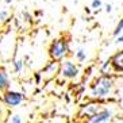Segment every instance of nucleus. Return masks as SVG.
I'll list each match as a JSON object with an SVG mask.
<instances>
[{
    "label": "nucleus",
    "instance_id": "nucleus-12",
    "mask_svg": "<svg viewBox=\"0 0 123 123\" xmlns=\"http://www.w3.org/2000/svg\"><path fill=\"white\" fill-rule=\"evenodd\" d=\"M74 58H76V61L79 64H83V62L87 61V51H85V49L84 47L76 49V51H74Z\"/></svg>",
    "mask_w": 123,
    "mask_h": 123
},
{
    "label": "nucleus",
    "instance_id": "nucleus-16",
    "mask_svg": "<svg viewBox=\"0 0 123 123\" xmlns=\"http://www.w3.org/2000/svg\"><path fill=\"white\" fill-rule=\"evenodd\" d=\"M6 19H8V11L7 10H1L0 11V23L4 22Z\"/></svg>",
    "mask_w": 123,
    "mask_h": 123
},
{
    "label": "nucleus",
    "instance_id": "nucleus-8",
    "mask_svg": "<svg viewBox=\"0 0 123 123\" xmlns=\"http://www.w3.org/2000/svg\"><path fill=\"white\" fill-rule=\"evenodd\" d=\"M110 61H111L112 68H114L115 72L123 73V49H120L116 53H114L111 55V58H110Z\"/></svg>",
    "mask_w": 123,
    "mask_h": 123
},
{
    "label": "nucleus",
    "instance_id": "nucleus-9",
    "mask_svg": "<svg viewBox=\"0 0 123 123\" xmlns=\"http://www.w3.org/2000/svg\"><path fill=\"white\" fill-rule=\"evenodd\" d=\"M11 80H10V73L4 66H0V92L3 93L7 89H10Z\"/></svg>",
    "mask_w": 123,
    "mask_h": 123
},
{
    "label": "nucleus",
    "instance_id": "nucleus-13",
    "mask_svg": "<svg viewBox=\"0 0 123 123\" xmlns=\"http://www.w3.org/2000/svg\"><path fill=\"white\" fill-rule=\"evenodd\" d=\"M122 33H123V16L119 19L118 25L115 26V29H114V31H112V35L115 37V38H118Z\"/></svg>",
    "mask_w": 123,
    "mask_h": 123
},
{
    "label": "nucleus",
    "instance_id": "nucleus-1",
    "mask_svg": "<svg viewBox=\"0 0 123 123\" xmlns=\"http://www.w3.org/2000/svg\"><path fill=\"white\" fill-rule=\"evenodd\" d=\"M116 80L114 74H99L89 83L88 98L96 101H108L115 92Z\"/></svg>",
    "mask_w": 123,
    "mask_h": 123
},
{
    "label": "nucleus",
    "instance_id": "nucleus-4",
    "mask_svg": "<svg viewBox=\"0 0 123 123\" xmlns=\"http://www.w3.org/2000/svg\"><path fill=\"white\" fill-rule=\"evenodd\" d=\"M81 70H80L79 64L74 61L65 58L64 61H61V70H60V76L64 80H76L80 77Z\"/></svg>",
    "mask_w": 123,
    "mask_h": 123
},
{
    "label": "nucleus",
    "instance_id": "nucleus-5",
    "mask_svg": "<svg viewBox=\"0 0 123 123\" xmlns=\"http://www.w3.org/2000/svg\"><path fill=\"white\" fill-rule=\"evenodd\" d=\"M103 110V103L100 101H96V100H89L87 103H84V104L80 105V110H79V118L80 119L87 120L92 116H95L96 114Z\"/></svg>",
    "mask_w": 123,
    "mask_h": 123
},
{
    "label": "nucleus",
    "instance_id": "nucleus-17",
    "mask_svg": "<svg viewBox=\"0 0 123 123\" xmlns=\"http://www.w3.org/2000/svg\"><path fill=\"white\" fill-rule=\"evenodd\" d=\"M91 7L93 8V10H98V8H100V7H101V0H92Z\"/></svg>",
    "mask_w": 123,
    "mask_h": 123
},
{
    "label": "nucleus",
    "instance_id": "nucleus-10",
    "mask_svg": "<svg viewBox=\"0 0 123 123\" xmlns=\"http://www.w3.org/2000/svg\"><path fill=\"white\" fill-rule=\"evenodd\" d=\"M12 68H14V72L16 74H22V72L25 70V60L22 57H16L15 55L12 58Z\"/></svg>",
    "mask_w": 123,
    "mask_h": 123
},
{
    "label": "nucleus",
    "instance_id": "nucleus-6",
    "mask_svg": "<svg viewBox=\"0 0 123 123\" xmlns=\"http://www.w3.org/2000/svg\"><path fill=\"white\" fill-rule=\"evenodd\" d=\"M60 70H61V62L50 60L43 66L42 72H41L42 73V77H43V81H51V80H54L57 76H60Z\"/></svg>",
    "mask_w": 123,
    "mask_h": 123
},
{
    "label": "nucleus",
    "instance_id": "nucleus-18",
    "mask_svg": "<svg viewBox=\"0 0 123 123\" xmlns=\"http://www.w3.org/2000/svg\"><path fill=\"white\" fill-rule=\"evenodd\" d=\"M115 43H123V33L120 34L118 38H116V41H115Z\"/></svg>",
    "mask_w": 123,
    "mask_h": 123
},
{
    "label": "nucleus",
    "instance_id": "nucleus-19",
    "mask_svg": "<svg viewBox=\"0 0 123 123\" xmlns=\"http://www.w3.org/2000/svg\"><path fill=\"white\" fill-rule=\"evenodd\" d=\"M111 11H112V6L111 4H105V12H108L110 14Z\"/></svg>",
    "mask_w": 123,
    "mask_h": 123
},
{
    "label": "nucleus",
    "instance_id": "nucleus-11",
    "mask_svg": "<svg viewBox=\"0 0 123 123\" xmlns=\"http://www.w3.org/2000/svg\"><path fill=\"white\" fill-rule=\"evenodd\" d=\"M99 70H100L101 74H112L115 72L114 68H112V64L110 60H105V61H101L100 65H99Z\"/></svg>",
    "mask_w": 123,
    "mask_h": 123
},
{
    "label": "nucleus",
    "instance_id": "nucleus-20",
    "mask_svg": "<svg viewBox=\"0 0 123 123\" xmlns=\"http://www.w3.org/2000/svg\"><path fill=\"white\" fill-rule=\"evenodd\" d=\"M4 1H6V3H7V4H10V3H12V0H4Z\"/></svg>",
    "mask_w": 123,
    "mask_h": 123
},
{
    "label": "nucleus",
    "instance_id": "nucleus-3",
    "mask_svg": "<svg viewBox=\"0 0 123 123\" xmlns=\"http://www.w3.org/2000/svg\"><path fill=\"white\" fill-rule=\"evenodd\" d=\"M26 100V96L23 92L16 89H7L6 92L1 93V101H3L4 107L7 108H15V107H19L22 105Z\"/></svg>",
    "mask_w": 123,
    "mask_h": 123
},
{
    "label": "nucleus",
    "instance_id": "nucleus-7",
    "mask_svg": "<svg viewBox=\"0 0 123 123\" xmlns=\"http://www.w3.org/2000/svg\"><path fill=\"white\" fill-rule=\"evenodd\" d=\"M114 116H115L114 107L105 105V107H103V110L99 114H96L95 116H92V118H89L87 120H84L83 123H108Z\"/></svg>",
    "mask_w": 123,
    "mask_h": 123
},
{
    "label": "nucleus",
    "instance_id": "nucleus-15",
    "mask_svg": "<svg viewBox=\"0 0 123 123\" xmlns=\"http://www.w3.org/2000/svg\"><path fill=\"white\" fill-rule=\"evenodd\" d=\"M33 77H34V81H35L37 85H41L42 81H43V77H42V73H41V72H35L33 74Z\"/></svg>",
    "mask_w": 123,
    "mask_h": 123
},
{
    "label": "nucleus",
    "instance_id": "nucleus-2",
    "mask_svg": "<svg viewBox=\"0 0 123 123\" xmlns=\"http://www.w3.org/2000/svg\"><path fill=\"white\" fill-rule=\"evenodd\" d=\"M49 55H50V60H54V61H64L66 57L70 53V45H69L68 38L65 37H58L55 39H53L49 45Z\"/></svg>",
    "mask_w": 123,
    "mask_h": 123
},
{
    "label": "nucleus",
    "instance_id": "nucleus-14",
    "mask_svg": "<svg viewBox=\"0 0 123 123\" xmlns=\"http://www.w3.org/2000/svg\"><path fill=\"white\" fill-rule=\"evenodd\" d=\"M7 123H25V120H23V118L19 114H12L10 118H8Z\"/></svg>",
    "mask_w": 123,
    "mask_h": 123
}]
</instances>
